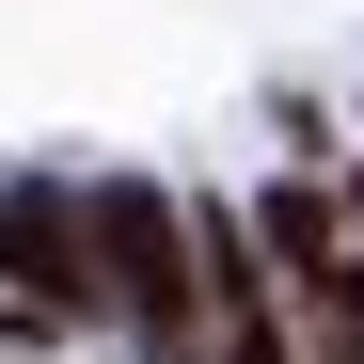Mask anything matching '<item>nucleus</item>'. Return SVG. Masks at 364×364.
Returning <instances> with one entry per match:
<instances>
[{
    "mask_svg": "<svg viewBox=\"0 0 364 364\" xmlns=\"http://www.w3.org/2000/svg\"><path fill=\"white\" fill-rule=\"evenodd\" d=\"M95 222V301H127L143 364H206V285H191V206L159 191V174H111V191H80Z\"/></svg>",
    "mask_w": 364,
    "mask_h": 364,
    "instance_id": "obj_1",
    "label": "nucleus"
},
{
    "mask_svg": "<svg viewBox=\"0 0 364 364\" xmlns=\"http://www.w3.org/2000/svg\"><path fill=\"white\" fill-rule=\"evenodd\" d=\"M191 285H206V364H285V269L254 254L237 206H191Z\"/></svg>",
    "mask_w": 364,
    "mask_h": 364,
    "instance_id": "obj_2",
    "label": "nucleus"
},
{
    "mask_svg": "<svg viewBox=\"0 0 364 364\" xmlns=\"http://www.w3.org/2000/svg\"><path fill=\"white\" fill-rule=\"evenodd\" d=\"M0 285L32 317H95V222H80V191H48V174L0 191Z\"/></svg>",
    "mask_w": 364,
    "mask_h": 364,
    "instance_id": "obj_3",
    "label": "nucleus"
},
{
    "mask_svg": "<svg viewBox=\"0 0 364 364\" xmlns=\"http://www.w3.org/2000/svg\"><path fill=\"white\" fill-rule=\"evenodd\" d=\"M285 285H301V333H317V364H364V254H348V237H333V254H301Z\"/></svg>",
    "mask_w": 364,
    "mask_h": 364,
    "instance_id": "obj_4",
    "label": "nucleus"
}]
</instances>
